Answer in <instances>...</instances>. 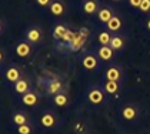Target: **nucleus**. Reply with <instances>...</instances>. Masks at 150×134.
<instances>
[{"label": "nucleus", "instance_id": "nucleus-1", "mask_svg": "<svg viewBox=\"0 0 150 134\" xmlns=\"http://www.w3.org/2000/svg\"><path fill=\"white\" fill-rule=\"evenodd\" d=\"M33 53V44L30 42H27L26 39L19 40L14 43V54L20 59H27L32 56Z\"/></svg>", "mask_w": 150, "mask_h": 134}, {"label": "nucleus", "instance_id": "nucleus-2", "mask_svg": "<svg viewBox=\"0 0 150 134\" xmlns=\"http://www.w3.org/2000/svg\"><path fill=\"white\" fill-rule=\"evenodd\" d=\"M43 30L39 27V26H29L26 30H24V39L27 40V42H30L32 44H39V43H42V40H43Z\"/></svg>", "mask_w": 150, "mask_h": 134}, {"label": "nucleus", "instance_id": "nucleus-3", "mask_svg": "<svg viewBox=\"0 0 150 134\" xmlns=\"http://www.w3.org/2000/svg\"><path fill=\"white\" fill-rule=\"evenodd\" d=\"M22 77H23L22 76V68L17 66V64H9V66L4 68V78L9 83L14 84L17 80H20Z\"/></svg>", "mask_w": 150, "mask_h": 134}, {"label": "nucleus", "instance_id": "nucleus-4", "mask_svg": "<svg viewBox=\"0 0 150 134\" xmlns=\"http://www.w3.org/2000/svg\"><path fill=\"white\" fill-rule=\"evenodd\" d=\"M81 66L84 67L86 70H96L99 67V57L96 54H92V53H87L84 54L83 59H81Z\"/></svg>", "mask_w": 150, "mask_h": 134}, {"label": "nucleus", "instance_id": "nucleus-5", "mask_svg": "<svg viewBox=\"0 0 150 134\" xmlns=\"http://www.w3.org/2000/svg\"><path fill=\"white\" fill-rule=\"evenodd\" d=\"M57 123V117L53 111H46L40 116V126L45 128H53Z\"/></svg>", "mask_w": 150, "mask_h": 134}, {"label": "nucleus", "instance_id": "nucleus-6", "mask_svg": "<svg viewBox=\"0 0 150 134\" xmlns=\"http://www.w3.org/2000/svg\"><path fill=\"white\" fill-rule=\"evenodd\" d=\"M87 99L92 104H102L104 101V90L99 87H93L87 93Z\"/></svg>", "mask_w": 150, "mask_h": 134}, {"label": "nucleus", "instance_id": "nucleus-7", "mask_svg": "<svg viewBox=\"0 0 150 134\" xmlns=\"http://www.w3.org/2000/svg\"><path fill=\"white\" fill-rule=\"evenodd\" d=\"M13 90H14L16 94L23 96V94H26L27 91H30V81H29L26 77H22L20 80H17V81L13 84Z\"/></svg>", "mask_w": 150, "mask_h": 134}, {"label": "nucleus", "instance_id": "nucleus-8", "mask_svg": "<svg viewBox=\"0 0 150 134\" xmlns=\"http://www.w3.org/2000/svg\"><path fill=\"white\" fill-rule=\"evenodd\" d=\"M122 68L119 66H109L104 71L106 80H113V81H120L122 80Z\"/></svg>", "mask_w": 150, "mask_h": 134}, {"label": "nucleus", "instance_id": "nucleus-9", "mask_svg": "<svg viewBox=\"0 0 150 134\" xmlns=\"http://www.w3.org/2000/svg\"><path fill=\"white\" fill-rule=\"evenodd\" d=\"M49 11L56 16V17H60L66 13V4L63 0H53V3L49 6Z\"/></svg>", "mask_w": 150, "mask_h": 134}, {"label": "nucleus", "instance_id": "nucleus-10", "mask_svg": "<svg viewBox=\"0 0 150 134\" xmlns=\"http://www.w3.org/2000/svg\"><path fill=\"white\" fill-rule=\"evenodd\" d=\"M97 57L103 61H110L115 57V50L110 46H100L97 49Z\"/></svg>", "mask_w": 150, "mask_h": 134}, {"label": "nucleus", "instance_id": "nucleus-11", "mask_svg": "<svg viewBox=\"0 0 150 134\" xmlns=\"http://www.w3.org/2000/svg\"><path fill=\"white\" fill-rule=\"evenodd\" d=\"M99 1L97 0H84L81 4V10L84 11L86 14L92 16V14H97L99 11Z\"/></svg>", "mask_w": 150, "mask_h": 134}, {"label": "nucleus", "instance_id": "nucleus-12", "mask_svg": "<svg viewBox=\"0 0 150 134\" xmlns=\"http://www.w3.org/2000/svg\"><path fill=\"white\" fill-rule=\"evenodd\" d=\"M22 103H23L24 106H27V107H33L36 106L37 103H39V96H37V93L33 91V90H30V91H27L26 94L22 96Z\"/></svg>", "mask_w": 150, "mask_h": 134}, {"label": "nucleus", "instance_id": "nucleus-13", "mask_svg": "<svg viewBox=\"0 0 150 134\" xmlns=\"http://www.w3.org/2000/svg\"><path fill=\"white\" fill-rule=\"evenodd\" d=\"M62 91H63V84H62V81L59 78H53V80H50L47 83V93L49 94L56 96V94L62 93Z\"/></svg>", "mask_w": 150, "mask_h": 134}, {"label": "nucleus", "instance_id": "nucleus-14", "mask_svg": "<svg viewBox=\"0 0 150 134\" xmlns=\"http://www.w3.org/2000/svg\"><path fill=\"white\" fill-rule=\"evenodd\" d=\"M122 26H123L122 19H120L117 14H115V16H113L109 22L106 23V30H109L110 33H112V32L115 33V32H119V30L122 29Z\"/></svg>", "mask_w": 150, "mask_h": 134}, {"label": "nucleus", "instance_id": "nucleus-15", "mask_svg": "<svg viewBox=\"0 0 150 134\" xmlns=\"http://www.w3.org/2000/svg\"><path fill=\"white\" fill-rule=\"evenodd\" d=\"M12 123L17 127V126H22V124L29 123V116L26 114V111H22V110H17L12 114Z\"/></svg>", "mask_w": 150, "mask_h": 134}, {"label": "nucleus", "instance_id": "nucleus-16", "mask_svg": "<svg viewBox=\"0 0 150 134\" xmlns=\"http://www.w3.org/2000/svg\"><path fill=\"white\" fill-rule=\"evenodd\" d=\"M109 46L115 51H117V50H122L126 46V40H125V37L122 34H115V36H112V40H110V44Z\"/></svg>", "mask_w": 150, "mask_h": 134}, {"label": "nucleus", "instance_id": "nucleus-17", "mask_svg": "<svg viewBox=\"0 0 150 134\" xmlns=\"http://www.w3.org/2000/svg\"><path fill=\"white\" fill-rule=\"evenodd\" d=\"M113 16L115 14H113V10L110 7H102V9H99V11H97V19H99V22L103 23V24H106Z\"/></svg>", "mask_w": 150, "mask_h": 134}, {"label": "nucleus", "instance_id": "nucleus-18", "mask_svg": "<svg viewBox=\"0 0 150 134\" xmlns=\"http://www.w3.org/2000/svg\"><path fill=\"white\" fill-rule=\"evenodd\" d=\"M122 116H123V118L125 120H129V121H132V120H134L136 117H137V109L134 107V106H125L123 107V110H122Z\"/></svg>", "mask_w": 150, "mask_h": 134}, {"label": "nucleus", "instance_id": "nucleus-19", "mask_svg": "<svg viewBox=\"0 0 150 134\" xmlns=\"http://www.w3.org/2000/svg\"><path fill=\"white\" fill-rule=\"evenodd\" d=\"M103 90L109 94H116L119 90H120V86H119V81H113V80H106L103 84Z\"/></svg>", "mask_w": 150, "mask_h": 134}, {"label": "nucleus", "instance_id": "nucleus-20", "mask_svg": "<svg viewBox=\"0 0 150 134\" xmlns=\"http://www.w3.org/2000/svg\"><path fill=\"white\" fill-rule=\"evenodd\" d=\"M110 40H112V33L109 30H102L97 36V42L100 43V46H109Z\"/></svg>", "mask_w": 150, "mask_h": 134}, {"label": "nucleus", "instance_id": "nucleus-21", "mask_svg": "<svg viewBox=\"0 0 150 134\" xmlns=\"http://www.w3.org/2000/svg\"><path fill=\"white\" fill-rule=\"evenodd\" d=\"M53 101H54V104L56 106H59V107H64L67 103H69V97H67V94L66 93H59V94H56L54 97H53Z\"/></svg>", "mask_w": 150, "mask_h": 134}, {"label": "nucleus", "instance_id": "nucleus-22", "mask_svg": "<svg viewBox=\"0 0 150 134\" xmlns=\"http://www.w3.org/2000/svg\"><path fill=\"white\" fill-rule=\"evenodd\" d=\"M69 32V29H66V26H63V24H57L56 27H54V30H53V36L56 37V39H64V36L67 34Z\"/></svg>", "mask_w": 150, "mask_h": 134}, {"label": "nucleus", "instance_id": "nucleus-23", "mask_svg": "<svg viewBox=\"0 0 150 134\" xmlns=\"http://www.w3.org/2000/svg\"><path fill=\"white\" fill-rule=\"evenodd\" d=\"M16 133H17V134H32V133H33V127H32V124H30V123H26V124H22V126H17Z\"/></svg>", "mask_w": 150, "mask_h": 134}, {"label": "nucleus", "instance_id": "nucleus-24", "mask_svg": "<svg viewBox=\"0 0 150 134\" xmlns=\"http://www.w3.org/2000/svg\"><path fill=\"white\" fill-rule=\"evenodd\" d=\"M139 10L142 11V13H144V14L150 13V0H142Z\"/></svg>", "mask_w": 150, "mask_h": 134}, {"label": "nucleus", "instance_id": "nucleus-25", "mask_svg": "<svg viewBox=\"0 0 150 134\" xmlns=\"http://www.w3.org/2000/svg\"><path fill=\"white\" fill-rule=\"evenodd\" d=\"M35 3L39 6V7H42V9H46L49 7L52 3H53V0H35Z\"/></svg>", "mask_w": 150, "mask_h": 134}, {"label": "nucleus", "instance_id": "nucleus-26", "mask_svg": "<svg viewBox=\"0 0 150 134\" xmlns=\"http://www.w3.org/2000/svg\"><path fill=\"white\" fill-rule=\"evenodd\" d=\"M140 3H142V0H129V4L133 9H139L140 7Z\"/></svg>", "mask_w": 150, "mask_h": 134}, {"label": "nucleus", "instance_id": "nucleus-27", "mask_svg": "<svg viewBox=\"0 0 150 134\" xmlns=\"http://www.w3.org/2000/svg\"><path fill=\"white\" fill-rule=\"evenodd\" d=\"M6 60V50L3 47H0V64Z\"/></svg>", "mask_w": 150, "mask_h": 134}, {"label": "nucleus", "instance_id": "nucleus-28", "mask_svg": "<svg viewBox=\"0 0 150 134\" xmlns=\"http://www.w3.org/2000/svg\"><path fill=\"white\" fill-rule=\"evenodd\" d=\"M4 29H6V24H4V22H3V19L0 17V36L3 34V32H4Z\"/></svg>", "mask_w": 150, "mask_h": 134}, {"label": "nucleus", "instance_id": "nucleus-29", "mask_svg": "<svg viewBox=\"0 0 150 134\" xmlns=\"http://www.w3.org/2000/svg\"><path fill=\"white\" fill-rule=\"evenodd\" d=\"M146 29H147V30L150 32V17L147 19V20H146Z\"/></svg>", "mask_w": 150, "mask_h": 134}, {"label": "nucleus", "instance_id": "nucleus-30", "mask_svg": "<svg viewBox=\"0 0 150 134\" xmlns=\"http://www.w3.org/2000/svg\"><path fill=\"white\" fill-rule=\"evenodd\" d=\"M113 1H120V0H113Z\"/></svg>", "mask_w": 150, "mask_h": 134}]
</instances>
